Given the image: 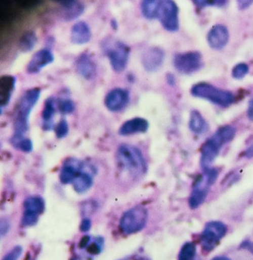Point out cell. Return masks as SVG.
<instances>
[{
	"label": "cell",
	"instance_id": "6da1fadb",
	"mask_svg": "<svg viewBox=\"0 0 253 260\" xmlns=\"http://www.w3.org/2000/svg\"><path fill=\"white\" fill-rule=\"evenodd\" d=\"M235 133L236 130L232 126H222L203 143L200 148V165L203 170L211 169L212 164L219 155L221 148L233 140Z\"/></svg>",
	"mask_w": 253,
	"mask_h": 260
},
{
	"label": "cell",
	"instance_id": "7a4b0ae2",
	"mask_svg": "<svg viewBox=\"0 0 253 260\" xmlns=\"http://www.w3.org/2000/svg\"><path fill=\"white\" fill-rule=\"evenodd\" d=\"M40 95L41 90L38 87L30 89L22 95L15 110L13 136L25 137V133L29 129L30 114L39 101Z\"/></svg>",
	"mask_w": 253,
	"mask_h": 260
},
{
	"label": "cell",
	"instance_id": "3957f363",
	"mask_svg": "<svg viewBox=\"0 0 253 260\" xmlns=\"http://www.w3.org/2000/svg\"><path fill=\"white\" fill-rule=\"evenodd\" d=\"M117 157L119 164L133 176H142L147 171V165L142 152L135 146L121 145L117 150Z\"/></svg>",
	"mask_w": 253,
	"mask_h": 260
},
{
	"label": "cell",
	"instance_id": "277c9868",
	"mask_svg": "<svg viewBox=\"0 0 253 260\" xmlns=\"http://www.w3.org/2000/svg\"><path fill=\"white\" fill-rule=\"evenodd\" d=\"M191 93L196 98L207 100L216 105L227 108L234 102L233 93L230 91L221 90L206 82H200L192 87Z\"/></svg>",
	"mask_w": 253,
	"mask_h": 260
},
{
	"label": "cell",
	"instance_id": "5b68a950",
	"mask_svg": "<svg viewBox=\"0 0 253 260\" xmlns=\"http://www.w3.org/2000/svg\"><path fill=\"white\" fill-rule=\"evenodd\" d=\"M217 169L211 168L204 171V175L200 176L194 183L193 189L189 199V205L191 209H196L204 202L206 199L210 186L219 177Z\"/></svg>",
	"mask_w": 253,
	"mask_h": 260
},
{
	"label": "cell",
	"instance_id": "8992f818",
	"mask_svg": "<svg viewBox=\"0 0 253 260\" xmlns=\"http://www.w3.org/2000/svg\"><path fill=\"white\" fill-rule=\"evenodd\" d=\"M148 219V212L142 206H137L127 210L122 215L120 229L122 234L132 235L142 231Z\"/></svg>",
	"mask_w": 253,
	"mask_h": 260
},
{
	"label": "cell",
	"instance_id": "52a82bcc",
	"mask_svg": "<svg viewBox=\"0 0 253 260\" xmlns=\"http://www.w3.org/2000/svg\"><path fill=\"white\" fill-rule=\"evenodd\" d=\"M103 50L110 61L111 68L116 73H122L128 63L130 48L121 41H106Z\"/></svg>",
	"mask_w": 253,
	"mask_h": 260
},
{
	"label": "cell",
	"instance_id": "ba28073f",
	"mask_svg": "<svg viewBox=\"0 0 253 260\" xmlns=\"http://www.w3.org/2000/svg\"><path fill=\"white\" fill-rule=\"evenodd\" d=\"M227 226L221 221H210L205 226L200 235L202 248L206 252L211 251L219 245L221 239L226 235Z\"/></svg>",
	"mask_w": 253,
	"mask_h": 260
},
{
	"label": "cell",
	"instance_id": "9c48e42d",
	"mask_svg": "<svg viewBox=\"0 0 253 260\" xmlns=\"http://www.w3.org/2000/svg\"><path fill=\"white\" fill-rule=\"evenodd\" d=\"M173 64L181 74L191 75L202 68L203 57L197 51L178 53L175 55Z\"/></svg>",
	"mask_w": 253,
	"mask_h": 260
},
{
	"label": "cell",
	"instance_id": "30bf717a",
	"mask_svg": "<svg viewBox=\"0 0 253 260\" xmlns=\"http://www.w3.org/2000/svg\"><path fill=\"white\" fill-rule=\"evenodd\" d=\"M179 9L175 2L164 0L160 2L157 18L166 31L176 32L179 29Z\"/></svg>",
	"mask_w": 253,
	"mask_h": 260
},
{
	"label": "cell",
	"instance_id": "8fae6325",
	"mask_svg": "<svg viewBox=\"0 0 253 260\" xmlns=\"http://www.w3.org/2000/svg\"><path fill=\"white\" fill-rule=\"evenodd\" d=\"M46 204L44 199L39 196H30L24 202L23 217L22 224L25 226H31L37 223L39 216L45 210Z\"/></svg>",
	"mask_w": 253,
	"mask_h": 260
},
{
	"label": "cell",
	"instance_id": "7c38bea8",
	"mask_svg": "<svg viewBox=\"0 0 253 260\" xmlns=\"http://www.w3.org/2000/svg\"><path fill=\"white\" fill-rule=\"evenodd\" d=\"M130 92L125 89L114 88L106 95L105 105L111 112H119L130 102Z\"/></svg>",
	"mask_w": 253,
	"mask_h": 260
},
{
	"label": "cell",
	"instance_id": "4fadbf2b",
	"mask_svg": "<svg viewBox=\"0 0 253 260\" xmlns=\"http://www.w3.org/2000/svg\"><path fill=\"white\" fill-rule=\"evenodd\" d=\"M165 59V52L159 47H150L142 55L143 68L149 73H153L161 68Z\"/></svg>",
	"mask_w": 253,
	"mask_h": 260
},
{
	"label": "cell",
	"instance_id": "5bb4252c",
	"mask_svg": "<svg viewBox=\"0 0 253 260\" xmlns=\"http://www.w3.org/2000/svg\"><path fill=\"white\" fill-rule=\"evenodd\" d=\"M55 56L49 48L40 49L33 54L27 66V72L29 74H37L48 65L53 63Z\"/></svg>",
	"mask_w": 253,
	"mask_h": 260
},
{
	"label": "cell",
	"instance_id": "9a60e30c",
	"mask_svg": "<svg viewBox=\"0 0 253 260\" xmlns=\"http://www.w3.org/2000/svg\"><path fill=\"white\" fill-rule=\"evenodd\" d=\"M85 167L83 162L75 158H69L65 160L60 172V182L63 184L72 183L76 178L83 172Z\"/></svg>",
	"mask_w": 253,
	"mask_h": 260
},
{
	"label": "cell",
	"instance_id": "2e32d148",
	"mask_svg": "<svg viewBox=\"0 0 253 260\" xmlns=\"http://www.w3.org/2000/svg\"><path fill=\"white\" fill-rule=\"evenodd\" d=\"M230 39V33L224 25H216L210 30L207 35V41L210 47L216 50H221L225 47Z\"/></svg>",
	"mask_w": 253,
	"mask_h": 260
},
{
	"label": "cell",
	"instance_id": "e0dca14e",
	"mask_svg": "<svg viewBox=\"0 0 253 260\" xmlns=\"http://www.w3.org/2000/svg\"><path fill=\"white\" fill-rule=\"evenodd\" d=\"M75 66L78 74L86 80H92L96 76V63L88 53L81 54L76 60Z\"/></svg>",
	"mask_w": 253,
	"mask_h": 260
},
{
	"label": "cell",
	"instance_id": "ac0fdd59",
	"mask_svg": "<svg viewBox=\"0 0 253 260\" xmlns=\"http://www.w3.org/2000/svg\"><path fill=\"white\" fill-rule=\"evenodd\" d=\"M149 123L146 119L135 117L126 121L119 129V135L121 136H130L136 134L146 133L149 130Z\"/></svg>",
	"mask_w": 253,
	"mask_h": 260
},
{
	"label": "cell",
	"instance_id": "d6986e66",
	"mask_svg": "<svg viewBox=\"0 0 253 260\" xmlns=\"http://www.w3.org/2000/svg\"><path fill=\"white\" fill-rule=\"evenodd\" d=\"M17 79L14 76L6 75L0 78V107L1 111L3 107L7 106L11 101Z\"/></svg>",
	"mask_w": 253,
	"mask_h": 260
},
{
	"label": "cell",
	"instance_id": "ffe728a7",
	"mask_svg": "<svg viewBox=\"0 0 253 260\" xmlns=\"http://www.w3.org/2000/svg\"><path fill=\"white\" fill-rule=\"evenodd\" d=\"M63 9V17L66 21L75 20L85 12V6L79 2L74 0H60L57 1Z\"/></svg>",
	"mask_w": 253,
	"mask_h": 260
},
{
	"label": "cell",
	"instance_id": "44dd1931",
	"mask_svg": "<svg viewBox=\"0 0 253 260\" xmlns=\"http://www.w3.org/2000/svg\"><path fill=\"white\" fill-rule=\"evenodd\" d=\"M92 38L90 27L85 22H78L71 28V41L76 45H83L90 41Z\"/></svg>",
	"mask_w": 253,
	"mask_h": 260
},
{
	"label": "cell",
	"instance_id": "7402d4cb",
	"mask_svg": "<svg viewBox=\"0 0 253 260\" xmlns=\"http://www.w3.org/2000/svg\"><path fill=\"white\" fill-rule=\"evenodd\" d=\"M56 107H57V100L53 97L48 98L44 103L42 111L43 129L45 131H51L55 128L54 122Z\"/></svg>",
	"mask_w": 253,
	"mask_h": 260
},
{
	"label": "cell",
	"instance_id": "603a6c76",
	"mask_svg": "<svg viewBox=\"0 0 253 260\" xmlns=\"http://www.w3.org/2000/svg\"><path fill=\"white\" fill-rule=\"evenodd\" d=\"M103 239L102 238H94L85 236L79 242V248L87 250V253L92 256L99 254L103 248Z\"/></svg>",
	"mask_w": 253,
	"mask_h": 260
},
{
	"label": "cell",
	"instance_id": "cb8c5ba5",
	"mask_svg": "<svg viewBox=\"0 0 253 260\" xmlns=\"http://www.w3.org/2000/svg\"><path fill=\"white\" fill-rule=\"evenodd\" d=\"M189 128L196 135H201L208 130V124L201 113L196 110L191 112L189 122Z\"/></svg>",
	"mask_w": 253,
	"mask_h": 260
},
{
	"label": "cell",
	"instance_id": "d4e9b609",
	"mask_svg": "<svg viewBox=\"0 0 253 260\" xmlns=\"http://www.w3.org/2000/svg\"><path fill=\"white\" fill-rule=\"evenodd\" d=\"M74 190L79 194L87 192L93 185L92 175L87 172H82L72 182Z\"/></svg>",
	"mask_w": 253,
	"mask_h": 260
},
{
	"label": "cell",
	"instance_id": "484cf974",
	"mask_svg": "<svg viewBox=\"0 0 253 260\" xmlns=\"http://www.w3.org/2000/svg\"><path fill=\"white\" fill-rule=\"evenodd\" d=\"M160 2L157 0H145L141 3V9L143 17L148 20L157 18Z\"/></svg>",
	"mask_w": 253,
	"mask_h": 260
},
{
	"label": "cell",
	"instance_id": "4316f807",
	"mask_svg": "<svg viewBox=\"0 0 253 260\" xmlns=\"http://www.w3.org/2000/svg\"><path fill=\"white\" fill-rule=\"evenodd\" d=\"M37 43V37L34 31H28L24 33L19 41V49L22 52H28L32 50Z\"/></svg>",
	"mask_w": 253,
	"mask_h": 260
},
{
	"label": "cell",
	"instance_id": "83f0119b",
	"mask_svg": "<svg viewBox=\"0 0 253 260\" xmlns=\"http://www.w3.org/2000/svg\"><path fill=\"white\" fill-rule=\"evenodd\" d=\"M11 143L16 149L20 150L22 152L30 153L32 151V141L26 137L13 136L11 139Z\"/></svg>",
	"mask_w": 253,
	"mask_h": 260
},
{
	"label": "cell",
	"instance_id": "f1b7e54d",
	"mask_svg": "<svg viewBox=\"0 0 253 260\" xmlns=\"http://www.w3.org/2000/svg\"><path fill=\"white\" fill-rule=\"evenodd\" d=\"M196 254V246L193 242H187L181 249L178 260H194Z\"/></svg>",
	"mask_w": 253,
	"mask_h": 260
},
{
	"label": "cell",
	"instance_id": "f546056e",
	"mask_svg": "<svg viewBox=\"0 0 253 260\" xmlns=\"http://www.w3.org/2000/svg\"><path fill=\"white\" fill-rule=\"evenodd\" d=\"M57 108L63 115L71 114L75 110L74 102L69 98H60L57 100Z\"/></svg>",
	"mask_w": 253,
	"mask_h": 260
},
{
	"label": "cell",
	"instance_id": "4dcf8cb0",
	"mask_svg": "<svg viewBox=\"0 0 253 260\" xmlns=\"http://www.w3.org/2000/svg\"><path fill=\"white\" fill-rule=\"evenodd\" d=\"M249 66L245 63H239L232 69V77L235 79H242L249 73Z\"/></svg>",
	"mask_w": 253,
	"mask_h": 260
},
{
	"label": "cell",
	"instance_id": "1f68e13d",
	"mask_svg": "<svg viewBox=\"0 0 253 260\" xmlns=\"http://www.w3.org/2000/svg\"><path fill=\"white\" fill-rule=\"evenodd\" d=\"M192 3L199 8V9H203V8L210 7V6H216V7H224L227 5V1L223 0H214V1H204V0H194Z\"/></svg>",
	"mask_w": 253,
	"mask_h": 260
},
{
	"label": "cell",
	"instance_id": "d6a6232c",
	"mask_svg": "<svg viewBox=\"0 0 253 260\" xmlns=\"http://www.w3.org/2000/svg\"><path fill=\"white\" fill-rule=\"evenodd\" d=\"M69 132L68 122L66 119H62L55 127L56 136L58 139H63L68 135Z\"/></svg>",
	"mask_w": 253,
	"mask_h": 260
},
{
	"label": "cell",
	"instance_id": "836d02e7",
	"mask_svg": "<svg viewBox=\"0 0 253 260\" xmlns=\"http://www.w3.org/2000/svg\"><path fill=\"white\" fill-rule=\"evenodd\" d=\"M22 249L21 246L14 247L12 250H11L6 256H4L3 260H19L22 253Z\"/></svg>",
	"mask_w": 253,
	"mask_h": 260
},
{
	"label": "cell",
	"instance_id": "e575fe53",
	"mask_svg": "<svg viewBox=\"0 0 253 260\" xmlns=\"http://www.w3.org/2000/svg\"><path fill=\"white\" fill-rule=\"evenodd\" d=\"M91 226H92V222H91L90 219L84 218L81 222L80 231L82 232H88L89 230L91 229Z\"/></svg>",
	"mask_w": 253,
	"mask_h": 260
},
{
	"label": "cell",
	"instance_id": "d590c367",
	"mask_svg": "<svg viewBox=\"0 0 253 260\" xmlns=\"http://www.w3.org/2000/svg\"><path fill=\"white\" fill-rule=\"evenodd\" d=\"M253 1L251 0H241L238 2V9L240 10H246L249 6H252Z\"/></svg>",
	"mask_w": 253,
	"mask_h": 260
},
{
	"label": "cell",
	"instance_id": "8d00e7d4",
	"mask_svg": "<svg viewBox=\"0 0 253 260\" xmlns=\"http://www.w3.org/2000/svg\"><path fill=\"white\" fill-rule=\"evenodd\" d=\"M247 116L251 121H253V98L249 100L248 104Z\"/></svg>",
	"mask_w": 253,
	"mask_h": 260
},
{
	"label": "cell",
	"instance_id": "74e56055",
	"mask_svg": "<svg viewBox=\"0 0 253 260\" xmlns=\"http://www.w3.org/2000/svg\"><path fill=\"white\" fill-rule=\"evenodd\" d=\"M166 81L167 83H168V85H176V77H175L174 75L172 74V73H168V74L166 75Z\"/></svg>",
	"mask_w": 253,
	"mask_h": 260
},
{
	"label": "cell",
	"instance_id": "f35d334b",
	"mask_svg": "<svg viewBox=\"0 0 253 260\" xmlns=\"http://www.w3.org/2000/svg\"><path fill=\"white\" fill-rule=\"evenodd\" d=\"M245 248L248 249V250H250V251L253 252V243H251V242H246V243L243 244V245Z\"/></svg>",
	"mask_w": 253,
	"mask_h": 260
},
{
	"label": "cell",
	"instance_id": "ab89813d",
	"mask_svg": "<svg viewBox=\"0 0 253 260\" xmlns=\"http://www.w3.org/2000/svg\"><path fill=\"white\" fill-rule=\"evenodd\" d=\"M212 260H232L231 258L228 257L227 256H216V257L213 258Z\"/></svg>",
	"mask_w": 253,
	"mask_h": 260
},
{
	"label": "cell",
	"instance_id": "60d3db41",
	"mask_svg": "<svg viewBox=\"0 0 253 260\" xmlns=\"http://www.w3.org/2000/svg\"><path fill=\"white\" fill-rule=\"evenodd\" d=\"M111 25L114 30H117V28H118V24H117V22L115 20H111Z\"/></svg>",
	"mask_w": 253,
	"mask_h": 260
},
{
	"label": "cell",
	"instance_id": "b9f144b4",
	"mask_svg": "<svg viewBox=\"0 0 253 260\" xmlns=\"http://www.w3.org/2000/svg\"><path fill=\"white\" fill-rule=\"evenodd\" d=\"M72 260H82V259H73Z\"/></svg>",
	"mask_w": 253,
	"mask_h": 260
},
{
	"label": "cell",
	"instance_id": "7bdbcfd3",
	"mask_svg": "<svg viewBox=\"0 0 253 260\" xmlns=\"http://www.w3.org/2000/svg\"><path fill=\"white\" fill-rule=\"evenodd\" d=\"M194 260H198V259H194Z\"/></svg>",
	"mask_w": 253,
	"mask_h": 260
}]
</instances>
